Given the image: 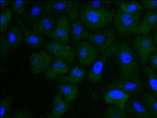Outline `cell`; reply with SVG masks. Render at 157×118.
Listing matches in <instances>:
<instances>
[{
	"label": "cell",
	"mask_w": 157,
	"mask_h": 118,
	"mask_svg": "<svg viewBox=\"0 0 157 118\" xmlns=\"http://www.w3.org/2000/svg\"><path fill=\"white\" fill-rule=\"evenodd\" d=\"M141 88L142 84L140 77L139 75H138L130 79H119L112 82L97 91L93 93L92 97L93 99H95L106 91L113 89L121 90L131 96L139 93Z\"/></svg>",
	"instance_id": "4"
},
{
	"label": "cell",
	"mask_w": 157,
	"mask_h": 118,
	"mask_svg": "<svg viewBox=\"0 0 157 118\" xmlns=\"http://www.w3.org/2000/svg\"><path fill=\"white\" fill-rule=\"evenodd\" d=\"M154 43L155 44L157 45V31H156L154 34Z\"/></svg>",
	"instance_id": "38"
},
{
	"label": "cell",
	"mask_w": 157,
	"mask_h": 118,
	"mask_svg": "<svg viewBox=\"0 0 157 118\" xmlns=\"http://www.w3.org/2000/svg\"><path fill=\"white\" fill-rule=\"evenodd\" d=\"M76 54L79 63L83 66L91 64L96 60L98 56L97 49L90 42L86 41L78 42Z\"/></svg>",
	"instance_id": "9"
},
{
	"label": "cell",
	"mask_w": 157,
	"mask_h": 118,
	"mask_svg": "<svg viewBox=\"0 0 157 118\" xmlns=\"http://www.w3.org/2000/svg\"><path fill=\"white\" fill-rule=\"evenodd\" d=\"M115 34L112 29L109 28L89 32L86 30L83 34V39L87 40L101 53L115 41Z\"/></svg>",
	"instance_id": "5"
},
{
	"label": "cell",
	"mask_w": 157,
	"mask_h": 118,
	"mask_svg": "<svg viewBox=\"0 0 157 118\" xmlns=\"http://www.w3.org/2000/svg\"><path fill=\"white\" fill-rule=\"evenodd\" d=\"M70 20L66 16L63 15L58 19L55 28L49 36L54 40L66 44L69 40Z\"/></svg>",
	"instance_id": "12"
},
{
	"label": "cell",
	"mask_w": 157,
	"mask_h": 118,
	"mask_svg": "<svg viewBox=\"0 0 157 118\" xmlns=\"http://www.w3.org/2000/svg\"><path fill=\"white\" fill-rule=\"evenodd\" d=\"M118 42L115 41L105 51L102 53L99 59L96 61L88 72L87 79L93 83L99 82L101 79L105 64L108 58L115 55Z\"/></svg>",
	"instance_id": "7"
},
{
	"label": "cell",
	"mask_w": 157,
	"mask_h": 118,
	"mask_svg": "<svg viewBox=\"0 0 157 118\" xmlns=\"http://www.w3.org/2000/svg\"><path fill=\"white\" fill-rule=\"evenodd\" d=\"M116 3L122 11L129 13L138 12L143 9V7L138 2L133 1L129 2H116Z\"/></svg>",
	"instance_id": "27"
},
{
	"label": "cell",
	"mask_w": 157,
	"mask_h": 118,
	"mask_svg": "<svg viewBox=\"0 0 157 118\" xmlns=\"http://www.w3.org/2000/svg\"><path fill=\"white\" fill-rule=\"evenodd\" d=\"M86 74L85 70L78 65H75L71 68L68 75L59 77L58 81L63 83L75 84L81 82L85 78Z\"/></svg>",
	"instance_id": "21"
},
{
	"label": "cell",
	"mask_w": 157,
	"mask_h": 118,
	"mask_svg": "<svg viewBox=\"0 0 157 118\" xmlns=\"http://www.w3.org/2000/svg\"><path fill=\"white\" fill-rule=\"evenodd\" d=\"M119 65V79H130L139 75V66L131 46L126 42H118L115 53Z\"/></svg>",
	"instance_id": "1"
},
{
	"label": "cell",
	"mask_w": 157,
	"mask_h": 118,
	"mask_svg": "<svg viewBox=\"0 0 157 118\" xmlns=\"http://www.w3.org/2000/svg\"><path fill=\"white\" fill-rule=\"evenodd\" d=\"M140 13H129L119 10L115 13L114 25L117 31L121 35L135 34L140 24Z\"/></svg>",
	"instance_id": "3"
},
{
	"label": "cell",
	"mask_w": 157,
	"mask_h": 118,
	"mask_svg": "<svg viewBox=\"0 0 157 118\" xmlns=\"http://www.w3.org/2000/svg\"><path fill=\"white\" fill-rule=\"evenodd\" d=\"M13 13L9 9H6L1 13V32H3L8 28L12 20Z\"/></svg>",
	"instance_id": "30"
},
{
	"label": "cell",
	"mask_w": 157,
	"mask_h": 118,
	"mask_svg": "<svg viewBox=\"0 0 157 118\" xmlns=\"http://www.w3.org/2000/svg\"><path fill=\"white\" fill-rule=\"evenodd\" d=\"M71 106V104L66 101L61 94L58 92L53 99L52 115L57 118H61Z\"/></svg>",
	"instance_id": "22"
},
{
	"label": "cell",
	"mask_w": 157,
	"mask_h": 118,
	"mask_svg": "<svg viewBox=\"0 0 157 118\" xmlns=\"http://www.w3.org/2000/svg\"><path fill=\"white\" fill-rule=\"evenodd\" d=\"M142 100L151 116L157 118V97L153 94L147 93L143 95Z\"/></svg>",
	"instance_id": "25"
},
{
	"label": "cell",
	"mask_w": 157,
	"mask_h": 118,
	"mask_svg": "<svg viewBox=\"0 0 157 118\" xmlns=\"http://www.w3.org/2000/svg\"><path fill=\"white\" fill-rule=\"evenodd\" d=\"M47 14H48L44 1H39L34 3L25 11L24 17L27 23L33 24Z\"/></svg>",
	"instance_id": "18"
},
{
	"label": "cell",
	"mask_w": 157,
	"mask_h": 118,
	"mask_svg": "<svg viewBox=\"0 0 157 118\" xmlns=\"http://www.w3.org/2000/svg\"><path fill=\"white\" fill-rule=\"evenodd\" d=\"M28 1H13L12 2V9L13 12L19 15H24L25 5Z\"/></svg>",
	"instance_id": "32"
},
{
	"label": "cell",
	"mask_w": 157,
	"mask_h": 118,
	"mask_svg": "<svg viewBox=\"0 0 157 118\" xmlns=\"http://www.w3.org/2000/svg\"><path fill=\"white\" fill-rule=\"evenodd\" d=\"M10 118H33L30 112L24 108L17 109L11 116Z\"/></svg>",
	"instance_id": "34"
},
{
	"label": "cell",
	"mask_w": 157,
	"mask_h": 118,
	"mask_svg": "<svg viewBox=\"0 0 157 118\" xmlns=\"http://www.w3.org/2000/svg\"><path fill=\"white\" fill-rule=\"evenodd\" d=\"M144 68L152 94L157 97V73L147 65H145Z\"/></svg>",
	"instance_id": "28"
},
{
	"label": "cell",
	"mask_w": 157,
	"mask_h": 118,
	"mask_svg": "<svg viewBox=\"0 0 157 118\" xmlns=\"http://www.w3.org/2000/svg\"><path fill=\"white\" fill-rule=\"evenodd\" d=\"M47 51L51 55L61 58L71 63L75 62L76 54L70 46L56 40L48 42L45 46Z\"/></svg>",
	"instance_id": "8"
},
{
	"label": "cell",
	"mask_w": 157,
	"mask_h": 118,
	"mask_svg": "<svg viewBox=\"0 0 157 118\" xmlns=\"http://www.w3.org/2000/svg\"><path fill=\"white\" fill-rule=\"evenodd\" d=\"M16 20L22 31L25 42L27 45L35 48L40 46L44 43V40L41 35L26 27L20 17H16Z\"/></svg>",
	"instance_id": "13"
},
{
	"label": "cell",
	"mask_w": 157,
	"mask_h": 118,
	"mask_svg": "<svg viewBox=\"0 0 157 118\" xmlns=\"http://www.w3.org/2000/svg\"><path fill=\"white\" fill-rule=\"evenodd\" d=\"M69 69L68 65L63 60L57 58L54 60L50 68L45 72L44 76L48 80H53L58 76L67 73Z\"/></svg>",
	"instance_id": "19"
},
{
	"label": "cell",
	"mask_w": 157,
	"mask_h": 118,
	"mask_svg": "<svg viewBox=\"0 0 157 118\" xmlns=\"http://www.w3.org/2000/svg\"><path fill=\"white\" fill-rule=\"evenodd\" d=\"M103 117V118H128L124 110L112 105L106 109Z\"/></svg>",
	"instance_id": "26"
},
{
	"label": "cell",
	"mask_w": 157,
	"mask_h": 118,
	"mask_svg": "<svg viewBox=\"0 0 157 118\" xmlns=\"http://www.w3.org/2000/svg\"><path fill=\"white\" fill-rule=\"evenodd\" d=\"M10 48V47L6 37L1 35V58L2 61H5L6 59L8 51Z\"/></svg>",
	"instance_id": "33"
},
{
	"label": "cell",
	"mask_w": 157,
	"mask_h": 118,
	"mask_svg": "<svg viewBox=\"0 0 157 118\" xmlns=\"http://www.w3.org/2000/svg\"><path fill=\"white\" fill-rule=\"evenodd\" d=\"M14 98L12 97H7L3 99L1 102L0 118H10Z\"/></svg>",
	"instance_id": "29"
},
{
	"label": "cell",
	"mask_w": 157,
	"mask_h": 118,
	"mask_svg": "<svg viewBox=\"0 0 157 118\" xmlns=\"http://www.w3.org/2000/svg\"><path fill=\"white\" fill-rule=\"evenodd\" d=\"M115 13L109 9L97 10L83 6L79 10L80 18L90 31H95L103 29L113 20Z\"/></svg>",
	"instance_id": "2"
},
{
	"label": "cell",
	"mask_w": 157,
	"mask_h": 118,
	"mask_svg": "<svg viewBox=\"0 0 157 118\" xmlns=\"http://www.w3.org/2000/svg\"><path fill=\"white\" fill-rule=\"evenodd\" d=\"M141 2L146 9L154 10L157 9V1H142Z\"/></svg>",
	"instance_id": "35"
},
{
	"label": "cell",
	"mask_w": 157,
	"mask_h": 118,
	"mask_svg": "<svg viewBox=\"0 0 157 118\" xmlns=\"http://www.w3.org/2000/svg\"><path fill=\"white\" fill-rule=\"evenodd\" d=\"M133 46L138 53L140 61L143 64L147 62L151 54L156 50L153 41L150 36H137L134 40Z\"/></svg>",
	"instance_id": "10"
},
{
	"label": "cell",
	"mask_w": 157,
	"mask_h": 118,
	"mask_svg": "<svg viewBox=\"0 0 157 118\" xmlns=\"http://www.w3.org/2000/svg\"><path fill=\"white\" fill-rule=\"evenodd\" d=\"M130 96L119 89H113L104 93V100L107 104L116 106L124 110L125 104Z\"/></svg>",
	"instance_id": "15"
},
{
	"label": "cell",
	"mask_w": 157,
	"mask_h": 118,
	"mask_svg": "<svg viewBox=\"0 0 157 118\" xmlns=\"http://www.w3.org/2000/svg\"><path fill=\"white\" fill-rule=\"evenodd\" d=\"M56 22L54 16L47 14L33 24V30L40 35L50 36L55 28Z\"/></svg>",
	"instance_id": "14"
},
{
	"label": "cell",
	"mask_w": 157,
	"mask_h": 118,
	"mask_svg": "<svg viewBox=\"0 0 157 118\" xmlns=\"http://www.w3.org/2000/svg\"><path fill=\"white\" fill-rule=\"evenodd\" d=\"M58 89L63 99L68 103L74 100L78 94V87L75 84L62 83L58 85Z\"/></svg>",
	"instance_id": "23"
},
{
	"label": "cell",
	"mask_w": 157,
	"mask_h": 118,
	"mask_svg": "<svg viewBox=\"0 0 157 118\" xmlns=\"http://www.w3.org/2000/svg\"><path fill=\"white\" fill-rule=\"evenodd\" d=\"M54 60V57L45 50H40L33 53L29 60L32 73L37 75L46 72L50 68Z\"/></svg>",
	"instance_id": "6"
},
{
	"label": "cell",
	"mask_w": 157,
	"mask_h": 118,
	"mask_svg": "<svg viewBox=\"0 0 157 118\" xmlns=\"http://www.w3.org/2000/svg\"><path fill=\"white\" fill-rule=\"evenodd\" d=\"M22 35L20 28L17 26L13 25L10 27L6 36L10 48H15L21 42Z\"/></svg>",
	"instance_id": "24"
},
{
	"label": "cell",
	"mask_w": 157,
	"mask_h": 118,
	"mask_svg": "<svg viewBox=\"0 0 157 118\" xmlns=\"http://www.w3.org/2000/svg\"><path fill=\"white\" fill-rule=\"evenodd\" d=\"M112 1H90L84 3L83 6L97 10L107 9Z\"/></svg>",
	"instance_id": "31"
},
{
	"label": "cell",
	"mask_w": 157,
	"mask_h": 118,
	"mask_svg": "<svg viewBox=\"0 0 157 118\" xmlns=\"http://www.w3.org/2000/svg\"><path fill=\"white\" fill-rule=\"evenodd\" d=\"M69 13L71 38L73 42L76 43L83 39V34L85 30L80 18L78 3L74 7Z\"/></svg>",
	"instance_id": "11"
},
{
	"label": "cell",
	"mask_w": 157,
	"mask_h": 118,
	"mask_svg": "<svg viewBox=\"0 0 157 118\" xmlns=\"http://www.w3.org/2000/svg\"><path fill=\"white\" fill-rule=\"evenodd\" d=\"M9 2V1H1V7L2 8L7 6Z\"/></svg>",
	"instance_id": "37"
},
{
	"label": "cell",
	"mask_w": 157,
	"mask_h": 118,
	"mask_svg": "<svg viewBox=\"0 0 157 118\" xmlns=\"http://www.w3.org/2000/svg\"><path fill=\"white\" fill-rule=\"evenodd\" d=\"M124 110L136 118H150L151 115L143 104L135 98L127 100Z\"/></svg>",
	"instance_id": "16"
},
{
	"label": "cell",
	"mask_w": 157,
	"mask_h": 118,
	"mask_svg": "<svg viewBox=\"0 0 157 118\" xmlns=\"http://www.w3.org/2000/svg\"><path fill=\"white\" fill-rule=\"evenodd\" d=\"M150 63L153 68L157 69V51L151 56L150 59Z\"/></svg>",
	"instance_id": "36"
},
{
	"label": "cell",
	"mask_w": 157,
	"mask_h": 118,
	"mask_svg": "<svg viewBox=\"0 0 157 118\" xmlns=\"http://www.w3.org/2000/svg\"><path fill=\"white\" fill-rule=\"evenodd\" d=\"M48 14L69 13L78 3L74 1H44Z\"/></svg>",
	"instance_id": "17"
},
{
	"label": "cell",
	"mask_w": 157,
	"mask_h": 118,
	"mask_svg": "<svg viewBox=\"0 0 157 118\" xmlns=\"http://www.w3.org/2000/svg\"><path fill=\"white\" fill-rule=\"evenodd\" d=\"M157 26V10L147 12L140 24L136 33L147 34Z\"/></svg>",
	"instance_id": "20"
},
{
	"label": "cell",
	"mask_w": 157,
	"mask_h": 118,
	"mask_svg": "<svg viewBox=\"0 0 157 118\" xmlns=\"http://www.w3.org/2000/svg\"><path fill=\"white\" fill-rule=\"evenodd\" d=\"M47 118H57L54 116L52 115L49 114L47 116Z\"/></svg>",
	"instance_id": "39"
}]
</instances>
